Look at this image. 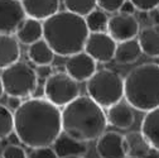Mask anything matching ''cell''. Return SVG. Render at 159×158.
Masks as SVG:
<instances>
[{
    "label": "cell",
    "instance_id": "cell-1",
    "mask_svg": "<svg viewBox=\"0 0 159 158\" xmlns=\"http://www.w3.org/2000/svg\"><path fill=\"white\" fill-rule=\"evenodd\" d=\"M14 132L32 149L52 147L62 134V110L43 97L27 99L14 111Z\"/></svg>",
    "mask_w": 159,
    "mask_h": 158
},
{
    "label": "cell",
    "instance_id": "cell-2",
    "mask_svg": "<svg viewBox=\"0 0 159 158\" xmlns=\"http://www.w3.org/2000/svg\"><path fill=\"white\" fill-rule=\"evenodd\" d=\"M107 124L104 108L89 95L78 96L62 110V133L77 142L97 141L106 132Z\"/></svg>",
    "mask_w": 159,
    "mask_h": 158
},
{
    "label": "cell",
    "instance_id": "cell-3",
    "mask_svg": "<svg viewBox=\"0 0 159 158\" xmlns=\"http://www.w3.org/2000/svg\"><path fill=\"white\" fill-rule=\"evenodd\" d=\"M89 35L85 18L67 10L58 12L43 22V38L61 57H70L84 51Z\"/></svg>",
    "mask_w": 159,
    "mask_h": 158
},
{
    "label": "cell",
    "instance_id": "cell-4",
    "mask_svg": "<svg viewBox=\"0 0 159 158\" xmlns=\"http://www.w3.org/2000/svg\"><path fill=\"white\" fill-rule=\"evenodd\" d=\"M125 101L139 111L159 108V65L143 63L134 67L124 78Z\"/></svg>",
    "mask_w": 159,
    "mask_h": 158
},
{
    "label": "cell",
    "instance_id": "cell-5",
    "mask_svg": "<svg viewBox=\"0 0 159 158\" xmlns=\"http://www.w3.org/2000/svg\"><path fill=\"white\" fill-rule=\"evenodd\" d=\"M86 90L96 104L109 109L124 99V78L109 68L97 70L87 81Z\"/></svg>",
    "mask_w": 159,
    "mask_h": 158
},
{
    "label": "cell",
    "instance_id": "cell-6",
    "mask_svg": "<svg viewBox=\"0 0 159 158\" xmlns=\"http://www.w3.org/2000/svg\"><path fill=\"white\" fill-rule=\"evenodd\" d=\"M4 86V91L8 96H16L20 99L30 97L38 87L37 71L24 61L4 68L0 73Z\"/></svg>",
    "mask_w": 159,
    "mask_h": 158
},
{
    "label": "cell",
    "instance_id": "cell-7",
    "mask_svg": "<svg viewBox=\"0 0 159 158\" xmlns=\"http://www.w3.org/2000/svg\"><path fill=\"white\" fill-rule=\"evenodd\" d=\"M43 92L49 103L65 108L80 96V86L67 72H54L47 77Z\"/></svg>",
    "mask_w": 159,
    "mask_h": 158
},
{
    "label": "cell",
    "instance_id": "cell-8",
    "mask_svg": "<svg viewBox=\"0 0 159 158\" xmlns=\"http://www.w3.org/2000/svg\"><path fill=\"white\" fill-rule=\"evenodd\" d=\"M117 42L107 33H90L84 51L96 62L107 63L114 60Z\"/></svg>",
    "mask_w": 159,
    "mask_h": 158
},
{
    "label": "cell",
    "instance_id": "cell-9",
    "mask_svg": "<svg viewBox=\"0 0 159 158\" xmlns=\"http://www.w3.org/2000/svg\"><path fill=\"white\" fill-rule=\"evenodd\" d=\"M25 18L22 0H0V34L14 35Z\"/></svg>",
    "mask_w": 159,
    "mask_h": 158
},
{
    "label": "cell",
    "instance_id": "cell-10",
    "mask_svg": "<svg viewBox=\"0 0 159 158\" xmlns=\"http://www.w3.org/2000/svg\"><path fill=\"white\" fill-rule=\"evenodd\" d=\"M107 33L117 43L134 39L140 33V24L134 15L115 13L109 18Z\"/></svg>",
    "mask_w": 159,
    "mask_h": 158
},
{
    "label": "cell",
    "instance_id": "cell-11",
    "mask_svg": "<svg viewBox=\"0 0 159 158\" xmlns=\"http://www.w3.org/2000/svg\"><path fill=\"white\" fill-rule=\"evenodd\" d=\"M66 72L76 80L77 82L89 81L97 71V62L85 51H81L76 54L67 57L66 61Z\"/></svg>",
    "mask_w": 159,
    "mask_h": 158
},
{
    "label": "cell",
    "instance_id": "cell-12",
    "mask_svg": "<svg viewBox=\"0 0 159 158\" xmlns=\"http://www.w3.org/2000/svg\"><path fill=\"white\" fill-rule=\"evenodd\" d=\"M96 153L100 158H126L124 135L117 132H105L96 142Z\"/></svg>",
    "mask_w": 159,
    "mask_h": 158
},
{
    "label": "cell",
    "instance_id": "cell-13",
    "mask_svg": "<svg viewBox=\"0 0 159 158\" xmlns=\"http://www.w3.org/2000/svg\"><path fill=\"white\" fill-rule=\"evenodd\" d=\"M28 18L37 21H47L59 12V0H22Z\"/></svg>",
    "mask_w": 159,
    "mask_h": 158
},
{
    "label": "cell",
    "instance_id": "cell-14",
    "mask_svg": "<svg viewBox=\"0 0 159 158\" xmlns=\"http://www.w3.org/2000/svg\"><path fill=\"white\" fill-rule=\"evenodd\" d=\"M107 123L117 129L126 130L135 123V114L133 108L126 101H119L117 104L110 106L106 111Z\"/></svg>",
    "mask_w": 159,
    "mask_h": 158
},
{
    "label": "cell",
    "instance_id": "cell-15",
    "mask_svg": "<svg viewBox=\"0 0 159 158\" xmlns=\"http://www.w3.org/2000/svg\"><path fill=\"white\" fill-rule=\"evenodd\" d=\"M20 58V44L15 35L0 34V70H4Z\"/></svg>",
    "mask_w": 159,
    "mask_h": 158
},
{
    "label": "cell",
    "instance_id": "cell-16",
    "mask_svg": "<svg viewBox=\"0 0 159 158\" xmlns=\"http://www.w3.org/2000/svg\"><path fill=\"white\" fill-rule=\"evenodd\" d=\"M126 158H147L150 153V144L142 132H129L124 135Z\"/></svg>",
    "mask_w": 159,
    "mask_h": 158
},
{
    "label": "cell",
    "instance_id": "cell-17",
    "mask_svg": "<svg viewBox=\"0 0 159 158\" xmlns=\"http://www.w3.org/2000/svg\"><path fill=\"white\" fill-rule=\"evenodd\" d=\"M15 37L19 43L30 46L38 41L43 39V23L33 18H25L22 26L18 28Z\"/></svg>",
    "mask_w": 159,
    "mask_h": 158
},
{
    "label": "cell",
    "instance_id": "cell-18",
    "mask_svg": "<svg viewBox=\"0 0 159 158\" xmlns=\"http://www.w3.org/2000/svg\"><path fill=\"white\" fill-rule=\"evenodd\" d=\"M138 41L145 56L159 58V26L153 24L140 29Z\"/></svg>",
    "mask_w": 159,
    "mask_h": 158
},
{
    "label": "cell",
    "instance_id": "cell-19",
    "mask_svg": "<svg viewBox=\"0 0 159 158\" xmlns=\"http://www.w3.org/2000/svg\"><path fill=\"white\" fill-rule=\"evenodd\" d=\"M140 132L147 138L150 147L159 152V108L145 114L142 120Z\"/></svg>",
    "mask_w": 159,
    "mask_h": 158
},
{
    "label": "cell",
    "instance_id": "cell-20",
    "mask_svg": "<svg viewBox=\"0 0 159 158\" xmlns=\"http://www.w3.org/2000/svg\"><path fill=\"white\" fill-rule=\"evenodd\" d=\"M53 149L59 158L71 157V156H80L84 157L87 153V144L82 142H77L65 133L58 137V139L53 144Z\"/></svg>",
    "mask_w": 159,
    "mask_h": 158
},
{
    "label": "cell",
    "instance_id": "cell-21",
    "mask_svg": "<svg viewBox=\"0 0 159 158\" xmlns=\"http://www.w3.org/2000/svg\"><path fill=\"white\" fill-rule=\"evenodd\" d=\"M142 53L143 52L138 38H134V39H130V41L117 43L114 60L119 65H131L140 58Z\"/></svg>",
    "mask_w": 159,
    "mask_h": 158
},
{
    "label": "cell",
    "instance_id": "cell-22",
    "mask_svg": "<svg viewBox=\"0 0 159 158\" xmlns=\"http://www.w3.org/2000/svg\"><path fill=\"white\" fill-rule=\"evenodd\" d=\"M56 53L51 46L46 42V39H41L28 47V57L33 65L39 67H47L54 61Z\"/></svg>",
    "mask_w": 159,
    "mask_h": 158
},
{
    "label": "cell",
    "instance_id": "cell-23",
    "mask_svg": "<svg viewBox=\"0 0 159 158\" xmlns=\"http://www.w3.org/2000/svg\"><path fill=\"white\" fill-rule=\"evenodd\" d=\"M85 22L90 33H101L107 32L109 16L101 9H95L89 15L85 16Z\"/></svg>",
    "mask_w": 159,
    "mask_h": 158
},
{
    "label": "cell",
    "instance_id": "cell-24",
    "mask_svg": "<svg viewBox=\"0 0 159 158\" xmlns=\"http://www.w3.org/2000/svg\"><path fill=\"white\" fill-rule=\"evenodd\" d=\"M63 5L67 12L80 16H86L97 7L96 0H63Z\"/></svg>",
    "mask_w": 159,
    "mask_h": 158
},
{
    "label": "cell",
    "instance_id": "cell-25",
    "mask_svg": "<svg viewBox=\"0 0 159 158\" xmlns=\"http://www.w3.org/2000/svg\"><path fill=\"white\" fill-rule=\"evenodd\" d=\"M14 132V113L0 104V139L8 138Z\"/></svg>",
    "mask_w": 159,
    "mask_h": 158
},
{
    "label": "cell",
    "instance_id": "cell-26",
    "mask_svg": "<svg viewBox=\"0 0 159 158\" xmlns=\"http://www.w3.org/2000/svg\"><path fill=\"white\" fill-rule=\"evenodd\" d=\"M126 0H96L97 7L105 13H119Z\"/></svg>",
    "mask_w": 159,
    "mask_h": 158
},
{
    "label": "cell",
    "instance_id": "cell-27",
    "mask_svg": "<svg viewBox=\"0 0 159 158\" xmlns=\"http://www.w3.org/2000/svg\"><path fill=\"white\" fill-rule=\"evenodd\" d=\"M2 158H28V154L20 146L10 144L3 149Z\"/></svg>",
    "mask_w": 159,
    "mask_h": 158
},
{
    "label": "cell",
    "instance_id": "cell-28",
    "mask_svg": "<svg viewBox=\"0 0 159 158\" xmlns=\"http://www.w3.org/2000/svg\"><path fill=\"white\" fill-rule=\"evenodd\" d=\"M133 3L136 10L140 12H153L159 8V0H129Z\"/></svg>",
    "mask_w": 159,
    "mask_h": 158
},
{
    "label": "cell",
    "instance_id": "cell-29",
    "mask_svg": "<svg viewBox=\"0 0 159 158\" xmlns=\"http://www.w3.org/2000/svg\"><path fill=\"white\" fill-rule=\"evenodd\" d=\"M28 158H59L52 147L35 148L28 154Z\"/></svg>",
    "mask_w": 159,
    "mask_h": 158
},
{
    "label": "cell",
    "instance_id": "cell-30",
    "mask_svg": "<svg viewBox=\"0 0 159 158\" xmlns=\"http://www.w3.org/2000/svg\"><path fill=\"white\" fill-rule=\"evenodd\" d=\"M22 104H23V99L16 97V96H8V103H7V105H8V108H9L10 110H13V111L18 110L19 108H20Z\"/></svg>",
    "mask_w": 159,
    "mask_h": 158
},
{
    "label": "cell",
    "instance_id": "cell-31",
    "mask_svg": "<svg viewBox=\"0 0 159 158\" xmlns=\"http://www.w3.org/2000/svg\"><path fill=\"white\" fill-rule=\"evenodd\" d=\"M135 7L133 5V3L131 2H129V0H126V2L123 4V7H121V9H120V12L119 13H123V14H129V15H134V13H135Z\"/></svg>",
    "mask_w": 159,
    "mask_h": 158
},
{
    "label": "cell",
    "instance_id": "cell-32",
    "mask_svg": "<svg viewBox=\"0 0 159 158\" xmlns=\"http://www.w3.org/2000/svg\"><path fill=\"white\" fill-rule=\"evenodd\" d=\"M155 10H157V9H155ZM153 21H154V24L159 26V10H157V12L154 13V16H153Z\"/></svg>",
    "mask_w": 159,
    "mask_h": 158
},
{
    "label": "cell",
    "instance_id": "cell-33",
    "mask_svg": "<svg viewBox=\"0 0 159 158\" xmlns=\"http://www.w3.org/2000/svg\"><path fill=\"white\" fill-rule=\"evenodd\" d=\"M3 94H5V91H4V86H3V81H2V77H0V99H2Z\"/></svg>",
    "mask_w": 159,
    "mask_h": 158
},
{
    "label": "cell",
    "instance_id": "cell-34",
    "mask_svg": "<svg viewBox=\"0 0 159 158\" xmlns=\"http://www.w3.org/2000/svg\"><path fill=\"white\" fill-rule=\"evenodd\" d=\"M63 158H84V157H80V156H71V157H63Z\"/></svg>",
    "mask_w": 159,
    "mask_h": 158
}]
</instances>
